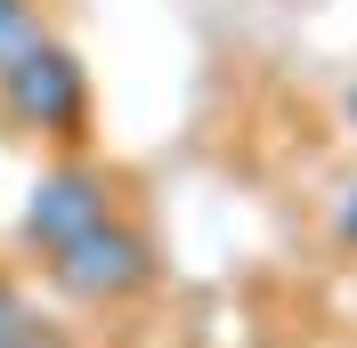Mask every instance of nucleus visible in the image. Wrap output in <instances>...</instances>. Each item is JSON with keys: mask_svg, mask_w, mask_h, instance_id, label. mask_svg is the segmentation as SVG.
I'll list each match as a JSON object with an SVG mask.
<instances>
[{"mask_svg": "<svg viewBox=\"0 0 357 348\" xmlns=\"http://www.w3.org/2000/svg\"><path fill=\"white\" fill-rule=\"evenodd\" d=\"M155 276H162V260H155V243L138 235L130 219H98L89 235L49 251V283L73 308H130L138 292H155Z\"/></svg>", "mask_w": 357, "mask_h": 348, "instance_id": "f257e3e1", "label": "nucleus"}, {"mask_svg": "<svg viewBox=\"0 0 357 348\" xmlns=\"http://www.w3.org/2000/svg\"><path fill=\"white\" fill-rule=\"evenodd\" d=\"M98 219H114V178L98 171V162H49V171L33 178V195H24V243L49 260L57 243L89 235Z\"/></svg>", "mask_w": 357, "mask_h": 348, "instance_id": "7ed1b4c3", "label": "nucleus"}, {"mask_svg": "<svg viewBox=\"0 0 357 348\" xmlns=\"http://www.w3.org/2000/svg\"><path fill=\"white\" fill-rule=\"evenodd\" d=\"M24 324H33V308H24V292H17V283L0 276V348H17V332H24Z\"/></svg>", "mask_w": 357, "mask_h": 348, "instance_id": "39448f33", "label": "nucleus"}, {"mask_svg": "<svg viewBox=\"0 0 357 348\" xmlns=\"http://www.w3.org/2000/svg\"><path fill=\"white\" fill-rule=\"evenodd\" d=\"M33 41H41V8H33V0H0V65L24 57Z\"/></svg>", "mask_w": 357, "mask_h": 348, "instance_id": "20e7f679", "label": "nucleus"}, {"mask_svg": "<svg viewBox=\"0 0 357 348\" xmlns=\"http://www.w3.org/2000/svg\"><path fill=\"white\" fill-rule=\"evenodd\" d=\"M0 113H8L17 130H33V138L73 146V138L89 130V73H82V57L41 33L24 57L0 65Z\"/></svg>", "mask_w": 357, "mask_h": 348, "instance_id": "f03ea898", "label": "nucleus"}, {"mask_svg": "<svg viewBox=\"0 0 357 348\" xmlns=\"http://www.w3.org/2000/svg\"><path fill=\"white\" fill-rule=\"evenodd\" d=\"M17 348H73V340H66V332H57V324H41V316H33V324L17 332Z\"/></svg>", "mask_w": 357, "mask_h": 348, "instance_id": "423d86ee", "label": "nucleus"}, {"mask_svg": "<svg viewBox=\"0 0 357 348\" xmlns=\"http://www.w3.org/2000/svg\"><path fill=\"white\" fill-rule=\"evenodd\" d=\"M341 243L357 251V195H349V211H341Z\"/></svg>", "mask_w": 357, "mask_h": 348, "instance_id": "0eeeda50", "label": "nucleus"}]
</instances>
